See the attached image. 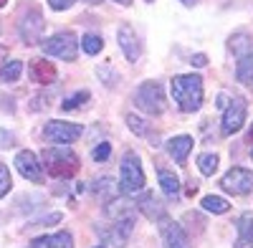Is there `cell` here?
Segmentation results:
<instances>
[{"instance_id": "ba28073f", "label": "cell", "mask_w": 253, "mask_h": 248, "mask_svg": "<svg viewBox=\"0 0 253 248\" xmlns=\"http://www.w3.org/2000/svg\"><path fill=\"white\" fill-rule=\"evenodd\" d=\"M43 31H46L43 15H41V10H36V8L28 10L23 18H20V23H18V33H20V38H23V43H28V46L41 43Z\"/></svg>"}, {"instance_id": "d590c367", "label": "cell", "mask_w": 253, "mask_h": 248, "mask_svg": "<svg viewBox=\"0 0 253 248\" xmlns=\"http://www.w3.org/2000/svg\"><path fill=\"white\" fill-rule=\"evenodd\" d=\"M180 3H185V5H195L198 0H180Z\"/></svg>"}, {"instance_id": "d6a6232c", "label": "cell", "mask_w": 253, "mask_h": 248, "mask_svg": "<svg viewBox=\"0 0 253 248\" xmlns=\"http://www.w3.org/2000/svg\"><path fill=\"white\" fill-rule=\"evenodd\" d=\"M0 142H3V144H0V147H13V137H8L3 129H0Z\"/></svg>"}, {"instance_id": "4316f807", "label": "cell", "mask_w": 253, "mask_h": 248, "mask_svg": "<svg viewBox=\"0 0 253 248\" xmlns=\"http://www.w3.org/2000/svg\"><path fill=\"white\" fill-rule=\"evenodd\" d=\"M84 101H89V91H79V94H74V96H69L66 101L61 104V109L63 112H71V109H79Z\"/></svg>"}, {"instance_id": "8d00e7d4", "label": "cell", "mask_w": 253, "mask_h": 248, "mask_svg": "<svg viewBox=\"0 0 253 248\" xmlns=\"http://www.w3.org/2000/svg\"><path fill=\"white\" fill-rule=\"evenodd\" d=\"M5 58V46H0V61Z\"/></svg>"}, {"instance_id": "ffe728a7", "label": "cell", "mask_w": 253, "mask_h": 248, "mask_svg": "<svg viewBox=\"0 0 253 248\" xmlns=\"http://www.w3.org/2000/svg\"><path fill=\"white\" fill-rule=\"evenodd\" d=\"M107 215H109L112 220H119V218H137L134 205H132V203H126V200H122V198L107 205Z\"/></svg>"}, {"instance_id": "9a60e30c", "label": "cell", "mask_w": 253, "mask_h": 248, "mask_svg": "<svg viewBox=\"0 0 253 248\" xmlns=\"http://www.w3.org/2000/svg\"><path fill=\"white\" fill-rule=\"evenodd\" d=\"M31 248H74V238L69 231H61L53 236H41L31 241Z\"/></svg>"}, {"instance_id": "83f0119b", "label": "cell", "mask_w": 253, "mask_h": 248, "mask_svg": "<svg viewBox=\"0 0 253 248\" xmlns=\"http://www.w3.org/2000/svg\"><path fill=\"white\" fill-rule=\"evenodd\" d=\"M10 185H13V180H10V170L5 167L3 162H0V198H5V195H8Z\"/></svg>"}, {"instance_id": "5bb4252c", "label": "cell", "mask_w": 253, "mask_h": 248, "mask_svg": "<svg viewBox=\"0 0 253 248\" xmlns=\"http://www.w3.org/2000/svg\"><path fill=\"white\" fill-rule=\"evenodd\" d=\"M31 81H36V84H41V86H46V84H51V81L56 79V69H53V64H48L46 58H36V61H31Z\"/></svg>"}, {"instance_id": "d6986e66", "label": "cell", "mask_w": 253, "mask_h": 248, "mask_svg": "<svg viewBox=\"0 0 253 248\" xmlns=\"http://www.w3.org/2000/svg\"><path fill=\"white\" fill-rule=\"evenodd\" d=\"M157 177H160V188H162V193H165L167 198H177V195H180V180H177L175 172L160 167Z\"/></svg>"}, {"instance_id": "e0dca14e", "label": "cell", "mask_w": 253, "mask_h": 248, "mask_svg": "<svg viewBox=\"0 0 253 248\" xmlns=\"http://www.w3.org/2000/svg\"><path fill=\"white\" fill-rule=\"evenodd\" d=\"M236 248H253V213H243L238 218V241Z\"/></svg>"}, {"instance_id": "f546056e", "label": "cell", "mask_w": 253, "mask_h": 248, "mask_svg": "<svg viewBox=\"0 0 253 248\" xmlns=\"http://www.w3.org/2000/svg\"><path fill=\"white\" fill-rule=\"evenodd\" d=\"M109 155H112V144H107V142H101L99 147L94 150V155H91V157H94L96 162H104V160H107Z\"/></svg>"}, {"instance_id": "3957f363", "label": "cell", "mask_w": 253, "mask_h": 248, "mask_svg": "<svg viewBox=\"0 0 253 248\" xmlns=\"http://www.w3.org/2000/svg\"><path fill=\"white\" fill-rule=\"evenodd\" d=\"M119 185L124 195H134L144 188V170L139 165L137 152H126L122 157V167H119Z\"/></svg>"}, {"instance_id": "277c9868", "label": "cell", "mask_w": 253, "mask_h": 248, "mask_svg": "<svg viewBox=\"0 0 253 248\" xmlns=\"http://www.w3.org/2000/svg\"><path fill=\"white\" fill-rule=\"evenodd\" d=\"M134 104L144 114H152V117L162 114L165 107H167L162 86L157 84V81H144V84H139L137 91H134Z\"/></svg>"}, {"instance_id": "6da1fadb", "label": "cell", "mask_w": 253, "mask_h": 248, "mask_svg": "<svg viewBox=\"0 0 253 248\" xmlns=\"http://www.w3.org/2000/svg\"><path fill=\"white\" fill-rule=\"evenodd\" d=\"M172 99L182 112H198L203 104V79L198 74H180L172 79Z\"/></svg>"}, {"instance_id": "e575fe53", "label": "cell", "mask_w": 253, "mask_h": 248, "mask_svg": "<svg viewBox=\"0 0 253 248\" xmlns=\"http://www.w3.org/2000/svg\"><path fill=\"white\" fill-rule=\"evenodd\" d=\"M248 144H251V150H253V127H251V132H248Z\"/></svg>"}, {"instance_id": "f1b7e54d", "label": "cell", "mask_w": 253, "mask_h": 248, "mask_svg": "<svg viewBox=\"0 0 253 248\" xmlns=\"http://www.w3.org/2000/svg\"><path fill=\"white\" fill-rule=\"evenodd\" d=\"M126 124H129V129H132L134 134H139V137H144V134H147V129H144V122H142L139 117L129 114V117H126Z\"/></svg>"}, {"instance_id": "8fae6325", "label": "cell", "mask_w": 253, "mask_h": 248, "mask_svg": "<svg viewBox=\"0 0 253 248\" xmlns=\"http://www.w3.org/2000/svg\"><path fill=\"white\" fill-rule=\"evenodd\" d=\"M160 236L165 248H190L187 233L182 231V225L170 220V218H160Z\"/></svg>"}, {"instance_id": "1f68e13d", "label": "cell", "mask_w": 253, "mask_h": 248, "mask_svg": "<svg viewBox=\"0 0 253 248\" xmlns=\"http://www.w3.org/2000/svg\"><path fill=\"white\" fill-rule=\"evenodd\" d=\"M193 66H198V69L208 66V58H205L203 53H195V56H193Z\"/></svg>"}, {"instance_id": "2e32d148", "label": "cell", "mask_w": 253, "mask_h": 248, "mask_svg": "<svg viewBox=\"0 0 253 248\" xmlns=\"http://www.w3.org/2000/svg\"><path fill=\"white\" fill-rule=\"evenodd\" d=\"M190 150H193V137H187V134H180V137H172L170 142H167V152L172 155L175 162H185Z\"/></svg>"}, {"instance_id": "7a4b0ae2", "label": "cell", "mask_w": 253, "mask_h": 248, "mask_svg": "<svg viewBox=\"0 0 253 248\" xmlns=\"http://www.w3.org/2000/svg\"><path fill=\"white\" fill-rule=\"evenodd\" d=\"M43 165L51 172V177L58 180H71L79 172V157L66 147V144H53L43 150Z\"/></svg>"}, {"instance_id": "4fadbf2b", "label": "cell", "mask_w": 253, "mask_h": 248, "mask_svg": "<svg viewBox=\"0 0 253 248\" xmlns=\"http://www.w3.org/2000/svg\"><path fill=\"white\" fill-rule=\"evenodd\" d=\"M119 46H122V53L126 61H137L142 56V46H139V38L137 33L129 28V26H122L119 28Z\"/></svg>"}, {"instance_id": "484cf974", "label": "cell", "mask_w": 253, "mask_h": 248, "mask_svg": "<svg viewBox=\"0 0 253 248\" xmlns=\"http://www.w3.org/2000/svg\"><path fill=\"white\" fill-rule=\"evenodd\" d=\"M198 167H200V172L203 175H213L215 170H218V155H213V152H205V155H200L198 157Z\"/></svg>"}, {"instance_id": "74e56055", "label": "cell", "mask_w": 253, "mask_h": 248, "mask_svg": "<svg viewBox=\"0 0 253 248\" xmlns=\"http://www.w3.org/2000/svg\"><path fill=\"white\" fill-rule=\"evenodd\" d=\"M86 3H89V5H99V3H101V0H86Z\"/></svg>"}, {"instance_id": "30bf717a", "label": "cell", "mask_w": 253, "mask_h": 248, "mask_svg": "<svg viewBox=\"0 0 253 248\" xmlns=\"http://www.w3.org/2000/svg\"><path fill=\"white\" fill-rule=\"evenodd\" d=\"M220 188L225 193H233V195H248L253 190V172L246 170V167L228 170L220 180Z\"/></svg>"}, {"instance_id": "603a6c76", "label": "cell", "mask_w": 253, "mask_h": 248, "mask_svg": "<svg viewBox=\"0 0 253 248\" xmlns=\"http://www.w3.org/2000/svg\"><path fill=\"white\" fill-rule=\"evenodd\" d=\"M203 208H205L208 213L223 215V213L230 210V203H228L225 198H218V195H208V198H203Z\"/></svg>"}, {"instance_id": "5b68a950", "label": "cell", "mask_w": 253, "mask_h": 248, "mask_svg": "<svg viewBox=\"0 0 253 248\" xmlns=\"http://www.w3.org/2000/svg\"><path fill=\"white\" fill-rule=\"evenodd\" d=\"M132 231H134V218H119V220H112L109 225H99L96 228L101 243L107 248H124Z\"/></svg>"}, {"instance_id": "9c48e42d", "label": "cell", "mask_w": 253, "mask_h": 248, "mask_svg": "<svg viewBox=\"0 0 253 248\" xmlns=\"http://www.w3.org/2000/svg\"><path fill=\"white\" fill-rule=\"evenodd\" d=\"M84 134L81 124H71V122H48L43 127V137L51 139L53 144H71L74 139H79Z\"/></svg>"}, {"instance_id": "836d02e7", "label": "cell", "mask_w": 253, "mask_h": 248, "mask_svg": "<svg viewBox=\"0 0 253 248\" xmlns=\"http://www.w3.org/2000/svg\"><path fill=\"white\" fill-rule=\"evenodd\" d=\"M114 3H119V5H132L134 0H114Z\"/></svg>"}, {"instance_id": "d4e9b609", "label": "cell", "mask_w": 253, "mask_h": 248, "mask_svg": "<svg viewBox=\"0 0 253 248\" xmlns=\"http://www.w3.org/2000/svg\"><path fill=\"white\" fill-rule=\"evenodd\" d=\"M20 71H23V64L20 61H3V69H0V79L3 81H18L20 79Z\"/></svg>"}, {"instance_id": "cb8c5ba5", "label": "cell", "mask_w": 253, "mask_h": 248, "mask_svg": "<svg viewBox=\"0 0 253 248\" xmlns=\"http://www.w3.org/2000/svg\"><path fill=\"white\" fill-rule=\"evenodd\" d=\"M81 48H84V53L96 56V53H101V48H104V41H101V36H96V33H86V36L81 38Z\"/></svg>"}, {"instance_id": "ac0fdd59", "label": "cell", "mask_w": 253, "mask_h": 248, "mask_svg": "<svg viewBox=\"0 0 253 248\" xmlns=\"http://www.w3.org/2000/svg\"><path fill=\"white\" fill-rule=\"evenodd\" d=\"M139 210L150 218V220H160V218H165V205L160 203V198L157 195H152V193H147L142 200H139Z\"/></svg>"}, {"instance_id": "52a82bcc", "label": "cell", "mask_w": 253, "mask_h": 248, "mask_svg": "<svg viewBox=\"0 0 253 248\" xmlns=\"http://www.w3.org/2000/svg\"><path fill=\"white\" fill-rule=\"evenodd\" d=\"M243 124H246V101H243L241 96H236V99H230L228 104H225V109H223L220 134H223V137L236 134Z\"/></svg>"}, {"instance_id": "f35d334b", "label": "cell", "mask_w": 253, "mask_h": 248, "mask_svg": "<svg viewBox=\"0 0 253 248\" xmlns=\"http://www.w3.org/2000/svg\"><path fill=\"white\" fill-rule=\"evenodd\" d=\"M150 3H152V0H150Z\"/></svg>"}, {"instance_id": "8992f818", "label": "cell", "mask_w": 253, "mask_h": 248, "mask_svg": "<svg viewBox=\"0 0 253 248\" xmlns=\"http://www.w3.org/2000/svg\"><path fill=\"white\" fill-rule=\"evenodd\" d=\"M41 46H43L46 56H56L63 61H76L79 56V41L71 31H63V33H56L46 41H41Z\"/></svg>"}, {"instance_id": "44dd1931", "label": "cell", "mask_w": 253, "mask_h": 248, "mask_svg": "<svg viewBox=\"0 0 253 248\" xmlns=\"http://www.w3.org/2000/svg\"><path fill=\"white\" fill-rule=\"evenodd\" d=\"M236 79L241 81V84H246V86H253V51L241 56L238 66H236Z\"/></svg>"}, {"instance_id": "7402d4cb", "label": "cell", "mask_w": 253, "mask_h": 248, "mask_svg": "<svg viewBox=\"0 0 253 248\" xmlns=\"http://www.w3.org/2000/svg\"><path fill=\"white\" fill-rule=\"evenodd\" d=\"M228 46H230V51L241 58V56H246V53L253 51V38H251L248 33H236V36H230Z\"/></svg>"}, {"instance_id": "4dcf8cb0", "label": "cell", "mask_w": 253, "mask_h": 248, "mask_svg": "<svg viewBox=\"0 0 253 248\" xmlns=\"http://www.w3.org/2000/svg\"><path fill=\"white\" fill-rule=\"evenodd\" d=\"M76 3V0H48V5L53 8V10H66V8H71Z\"/></svg>"}, {"instance_id": "7c38bea8", "label": "cell", "mask_w": 253, "mask_h": 248, "mask_svg": "<svg viewBox=\"0 0 253 248\" xmlns=\"http://www.w3.org/2000/svg\"><path fill=\"white\" fill-rule=\"evenodd\" d=\"M15 167H18L20 175H23L26 180H31V182H41V180H43V167H41L38 157L31 150H23V152L15 155Z\"/></svg>"}]
</instances>
